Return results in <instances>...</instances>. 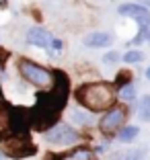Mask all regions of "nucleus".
<instances>
[{"instance_id":"10","label":"nucleus","mask_w":150,"mask_h":160,"mask_svg":"<svg viewBox=\"0 0 150 160\" xmlns=\"http://www.w3.org/2000/svg\"><path fill=\"white\" fill-rule=\"evenodd\" d=\"M140 133V127H136V125H127V127H122L119 129V133H117V138H119V142H132L134 138Z\"/></svg>"},{"instance_id":"1","label":"nucleus","mask_w":150,"mask_h":160,"mask_svg":"<svg viewBox=\"0 0 150 160\" xmlns=\"http://www.w3.org/2000/svg\"><path fill=\"white\" fill-rule=\"evenodd\" d=\"M76 101L93 113H101V111H109L115 105L117 90L113 88V84H107V82H86V84L78 86Z\"/></svg>"},{"instance_id":"5","label":"nucleus","mask_w":150,"mask_h":160,"mask_svg":"<svg viewBox=\"0 0 150 160\" xmlns=\"http://www.w3.org/2000/svg\"><path fill=\"white\" fill-rule=\"evenodd\" d=\"M126 117H127L126 107H122V105H113L107 113H105V117L101 119V132H105V133L117 132L119 127L123 125Z\"/></svg>"},{"instance_id":"4","label":"nucleus","mask_w":150,"mask_h":160,"mask_svg":"<svg viewBox=\"0 0 150 160\" xmlns=\"http://www.w3.org/2000/svg\"><path fill=\"white\" fill-rule=\"evenodd\" d=\"M43 136L49 144H56V146H68V144H74V142L80 140L78 132L72 129L70 125H54Z\"/></svg>"},{"instance_id":"16","label":"nucleus","mask_w":150,"mask_h":160,"mask_svg":"<svg viewBox=\"0 0 150 160\" xmlns=\"http://www.w3.org/2000/svg\"><path fill=\"white\" fill-rule=\"evenodd\" d=\"M119 60V56H117V52H109L107 53V56H105L103 58V62H105V64H107V66H109V64H115V62H117Z\"/></svg>"},{"instance_id":"15","label":"nucleus","mask_w":150,"mask_h":160,"mask_svg":"<svg viewBox=\"0 0 150 160\" xmlns=\"http://www.w3.org/2000/svg\"><path fill=\"white\" fill-rule=\"evenodd\" d=\"M119 99H123V101L136 99V88H134V84H126V86H123L122 92H119Z\"/></svg>"},{"instance_id":"13","label":"nucleus","mask_w":150,"mask_h":160,"mask_svg":"<svg viewBox=\"0 0 150 160\" xmlns=\"http://www.w3.org/2000/svg\"><path fill=\"white\" fill-rule=\"evenodd\" d=\"M70 117H72V121H76V123H80V125H85V123H93V117L91 115H86L85 111H72L70 113Z\"/></svg>"},{"instance_id":"18","label":"nucleus","mask_w":150,"mask_h":160,"mask_svg":"<svg viewBox=\"0 0 150 160\" xmlns=\"http://www.w3.org/2000/svg\"><path fill=\"white\" fill-rule=\"evenodd\" d=\"M146 78L150 80V68H148V70H146Z\"/></svg>"},{"instance_id":"19","label":"nucleus","mask_w":150,"mask_h":160,"mask_svg":"<svg viewBox=\"0 0 150 160\" xmlns=\"http://www.w3.org/2000/svg\"><path fill=\"white\" fill-rule=\"evenodd\" d=\"M132 158H134V156H132ZM134 160H140V158H134Z\"/></svg>"},{"instance_id":"12","label":"nucleus","mask_w":150,"mask_h":160,"mask_svg":"<svg viewBox=\"0 0 150 160\" xmlns=\"http://www.w3.org/2000/svg\"><path fill=\"white\" fill-rule=\"evenodd\" d=\"M140 117L144 121H150V94L142 97V101H140Z\"/></svg>"},{"instance_id":"17","label":"nucleus","mask_w":150,"mask_h":160,"mask_svg":"<svg viewBox=\"0 0 150 160\" xmlns=\"http://www.w3.org/2000/svg\"><path fill=\"white\" fill-rule=\"evenodd\" d=\"M52 47H54V49H62V41H60V39H54V41H52Z\"/></svg>"},{"instance_id":"20","label":"nucleus","mask_w":150,"mask_h":160,"mask_svg":"<svg viewBox=\"0 0 150 160\" xmlns=\"http://www.w3.org/2000/svg\"><path fill=\"white\" fill-rule=\"evenodd\" d=\"M146 2H148V4H150V0H146Z\"/></svg>"},{"instance_id":"2","label":"nucleus","mask_w":150,"mask_h":160,"mask_svg":"<svg viewBox=\"0 0 150 160\" xmlns=\"http://www.w3.org/2000/svg\"><path fill=\"white\" fill-rule=\"evenodd\" d=\"M58 86L52 92H43L39 94L37 107H35V113H37V123H52L54 119L60 115V109L66 103V92H68V82L62 74H58L56 78Z\"/></svg>"},{"instance_id":"3","label":"nucleus","mask_w":150,"mask_h":160,"mask_svg":"<svg viewBox=\"0 0 150 160\" xmlns=\"http://www.w3.org/2000/svg\"><path fill=\"white\" fill-rule=\"evenodd\" d=\"M19 72H21V76H23L27 82H31V84H35V86H49V84H54V76H52V72H47L45 68H41V66H37V64H33V62H29V60H19Z\"/></svg>"},{"instance_id":"6","label":"nucleus","mask_w":150,"mask_h":160,"mask_svg":"<svg viewBox=\"0 0 150 160\" xmlns=\"http://www.w3.org/2000/svg\"><path fill=\"white\" fill-rule=\"evenodd\" d=\"M117 12L122 14V17H130V19H134L138 25H140V29L150 27V10L146 8L144 4H134V2H126V4H119Z\"/></svg>"},{"instance_id":"8","label":"nucleus","mask_w":150,"mask_h":160,"mask_svg":"<svg viewBox=\"0 0 150 160\" xmlns=\"http://www.w3.org/2000/svg\"><path fill=\"white\" fill-rule=\"evenodd\" d=\"M52 33L45 31L41 27H31L27 31V43L29 45H35V47H43V49H52Z\"/></svg>"},{"instance_id":"7","label":"nucleus","mask_w":150,"mask_h":160,"mask_svg":"<svg viewBox=\"0 0 150 160\" xmlns=\"http://www.w3.org/2000/svg\"><path fill=\"white\" fill-rule=\"evenodd\" d=\"M2 152H4L6 156H10V158H14V160H21V158H27V156L35 154L37 148L31 146L27 140H8L4 146H2Z\"/></svg>"},{"instance_id":"11","label":"nucleus","mask_w":150,"mask_h":160,"mask_svg":"<svg viewBox=\"0 0 150 160\" xmlns=\"http://www.w3.org/2000/svg\"><path fill=\"white\" fill-rule=\"evenodd\" d=\"M62 160H93V154L85 148H76L72 154H66Z\"/></svg>"},{"instance_id":"9","label":"nucleus","mask_w":150,"mask_h":160,"mask_svg":"<svg viewBox=\"0 0 150 160\" xmlns=\"http://www.w3.org/2000/svg\"><path fill=\"white\" fill-rule=\"evenodd\" d=\"M82 43H85L86 47L99 49V47H109L113 43V37H111V33H107V31H95V33L86 35Z\"/></svg>"},{"instance_id":"14","label":"nucleus","mask_w":150,"mask_h":160,"mask_svg":"<svg viewBox=\"0 0 150 160\" xmlns=\"http://www.w3.org/2000/svg\"><path fill=\"white\" fill-rule=\"evenodd\" d=\"M144 60V53L138 52V49H134V52H127L126 56H123V62H127V64H138V62Z\"/></svg>"}]
</instances>
